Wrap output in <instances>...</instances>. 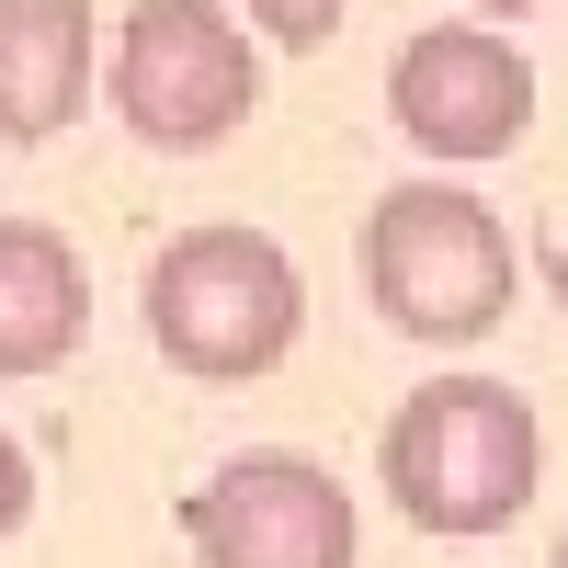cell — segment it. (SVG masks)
<instances>
[{"instance_id": "7", "label": "cell", "mask_w": 568, "mask_h": 568, "mask_svg": "<svg viewBox=\"0 0 568 568\" xmlns=\"http://www.w3.org/2000/svg\"><path fill=\"white\" fill-rule=\"evenodd\" d=\"M91 58H103L91 0H0V136L45 149L58 125H80Z\"/></svg>"}, {"instance_id": "12", "label": "cell", "mask_w": 568, "mask_h": 568, "mask_svg": "<svg viewBox=\"0 0 568 568\" xmlns=\"http://www.w3.org/2000/svg\"><path fill=\"white\" fill-rule=\"evenodd\" d=\"M478 12H535V0H478Z\"/></svg>"}, {"instance_id": "2", "label": "cell", "mask_w": 568, "mask_h": 568, "mask_svg": "<svg viewBox=\"0 0 568 568\" xmlns=\"http://www.w3.org/2000/svg\"><path fill=\"white\" fill-rule=\"evenodd\" d=\"M364 296L387 329L409 342H489L524 296V251H511V227L466 194V182H387L364 216Z\"/></svg>"}, {"instance_id": "11", "label": "cell", "mask_w": 568, "mask_h": 568, "mask_svg": "<svg viewBox=\"0 0 568 568\" xmlns=\"http://www.w3.org/2000/svg\"><path fill=\"white\" fill-rule=\"evenodd\" d=\"M546 284H557V307H568V240H557V251H546Z\"/></svg>"}, {"instance_id": "10", "label": "cell", "mask_w": 568, "mask_h": 568, "mask_svg": "<svg viewBox=\"0 0 568 568\" xmlns=\"http://www.w3.org/2000/svg\"><path fill=\"white\" fill-rule=\"evenodd\" d=\"M23 511H34V455H23L12 433H0V546L23 535Z\"/></svg>"}, {"instance_id": "9", "label": "cell", "mask_w": 568, "mask_h": 568, "mask_svg": "<svg viewBox=\"0 0 568 568\" xmlns=\"http://www.w3.org/2000/svg\"><path fill=\"white\" fill-rule=\"evenodd\" d=\"M240 12H251L262 45H284V58H307V45L342 34V0H240Z\"/></svg>"}, {"instance_id": "4", "label": "cell", "mask_w": 568, "mask_h": 568, "mask_svg": "<svg viewBox=\"0 0 568 568\" xmlns=\"http://www.w3.org/2000/svg\"><path fill=\"white\" fill-rule=\"evenodd\" d=\"M262 103V45L240 34V12L216 0H136L114 23V114L136 149L160 160H205L251 125Z\"/></svg>"}, {"instance_id": "6", "label": "cell", "mask_w": 568, "mask_h": 568, "mask_svg": "<svg viewBox=\"0 0 568 568\" xmlns=\"http://www.w3.org/2000/svg\"><path fill=\"white\" fill-rule=\"evenodd\" d=\"M182 546L205 568H353V489L318 455H227L182 500Z\"/></svg>"}, {"instance_id": "5", "label": "cell", "mask_w": 568, "mask_h": 568, "mask_svg": "<svg viewBox=\"0 0 568 568\" xmlns=\"http://www.w3.org/2000/svg\"><path fill=\"white\" fill-rule=\"evenodd\" d=\"M387 114L420 160H455V171H478V160H511L524 149V125H535V69H524V45L489 34V23H420L398 45V69H387Z\"/></svg>"}, {"instance_id": "8", "label": "cell", "mask_w": 568, "mask_h": 568, "mask_svg": "<svg viewBox=\"0 0 568 568\" xmlns=\"http://www.w3.org/2000/svg\"><path fill=\"white\" fill-rule=\"evenodd\" d=\"M91 342V262L45 216H0V375H45Z\"/></svg>"}, {"instance_id": "1", "label": "cell", "mask_w": 568, "mask_h": 568, "mask_svg": "<svg viewBox=\"0 0 568 568\" xmlns=\"http://www.w3.org/2000/svg\"><path fill=\"white\" fill-rule=\"evenodd\" d=\"M535 466H546L535 398L500 387V375H433V387H409L387 444H375V478H387V500L420 535H500L535 500Z\"/></svg>"}, {"instance_id": "3", "label": "cell", "mask_w": 568, "mask_h": 568, "mask_svg": "<svg viewBox=\"0 0 568 568\" xmlns=\"http://www.w3.org/2000/svg\"><path fill=\"white\" fill-rule=\"evenodd\" d=\"M136 307H149L160 364L205 375V387H240V375H273L284 353H296V329H307V284H296V262H284L262 227L205 216V227H182V240L149 251Z\"/></svg>"}, {"instance_id": "13", "label": "cell", "mask_w": 568, "mask_h": 568, "mask_svg": "<svg viewBox=\"0 0 568 568\" xmlns=\"http://www.w3.org/2000/svg\"><path fill=\"white\" fill-rule=\"evenodd\" d=\"M557 568H568V535H557Z\"/></svg>"}]
</instances>
